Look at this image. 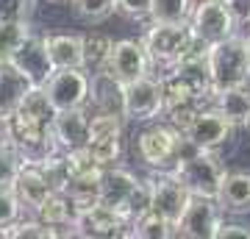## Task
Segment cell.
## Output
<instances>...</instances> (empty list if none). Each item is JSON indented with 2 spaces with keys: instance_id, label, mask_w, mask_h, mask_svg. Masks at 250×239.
<instances>
[{
  "instance_id": "obj_1",
  "label": "cell",
  "mask_w": 250,
  "mask_h": 239,
  "mask_svg": "<svg viewBox=\"0 0 250 239\" xmlns=\"http://www.w3.org/2000/svg\"><path fill=\"white\" fill-rule=\"evenodd\" d=\"M139 42L147 53L150 67L161 70V75L172 67H178L181 62L206 59V47H208L192 34L189 22H150Z\"/></svg>"
},
{
  "instance_id": "obj_2",
  "label": "cell",
  "mask_w": 250,
  "mask_h": 239,
  "mask_svg": "<svg viewBox=\"0 0 250 239\" xmlns=\"http://www.w3.org/2000/svg\"><path fill=\"white\" fill-rule=\"evenodd\" d=\"M203 64H206L208 84H211V92L250 84V56H248L245 36L239 34H231L220 39V42L208 44Z\"/></svg>"
},
{
  "instance_id": "obj_3",
  "label": "cell",
  "mask_w": 250,
  "mask_h": 239,
  "mask_svg": "<svg viewBox=\"0 0 250 239\" xmlns=\"http://www.w3.org/2000/svg\"><path fill=\"white\" fill-rule=\"evenodd\" d=\"M170 170L175 173V178L184 184L189 195L197 197H217L220 184L228 173L223 159L217 156V151H197L187 139H184L181 156L175 159V164Z\"/></svg>"
},
{
  "instance_id": "obj_4",
  "label": "cell",
  "mask_w": 250,
  "mask_h": 239,
  "mask_svg": "<svg viewBox=\"0 0 250 239\" xmlns=\"http://www.w3.org/2000/svg\"><path fill=\"white\" fill-rule=\"evenodd\" d=\"M100 203L114 209L131 225V220H136L142 212H147L145 181H139L131 170H120L114 164L103 167V175H100Z\"/></svg>"
},
{
  "instance_id": "obj_5",
  "label": "cell",
  "mask_w": 250,
  "mask_h": 239,
  "mask_svg": "<svg viewBox=\"0 0 250 239\" xmlns=\"http://www.w3.org/2000/svg\"><path fill=\"white\" fill-rule=\"evenodd\" d=\"M125 145V120L120 111H95L89 117L86 151L100 167H111L123 156Z\"/></svg>"
},
{
  "instance_id": "obj_6",
  "label": "cell",
  "mask_w": 250,
  "mask_h": 239,
  "mask_svg": "<svg viewBox=\"0 0 250 239\" xmlns=\"http://www.w3.org/2000/svg\"><path fill=\"white\" fill-rule=\"evenodd\" d=\"M123 120L131 123H153L164 114V92H161L159 75H142L136 81L123 84V103H120Z\"/></svg>"
},
{
  "instance_id": "obj_7",
  "label": "cell",
  "mask_w": 250,
  "mask_h": 239,
  "mask_svg": "<svg viewBox=\"0 0 250 239\" xmlns=\"http://www.w3.org/2000/svg\"><path fill=\"white\" fill-rule=\"evenodd\" d=\"M145 189H147V209L153 214H159L175 228V222L181 220V214L189 203V192L184 189L172 170H153L145 178Z\"/></svg>"
},
{
  "instance_id": "obj_8",
  "label": "cell",
  "mask_w": 250,
  "mask_h": 239,
  "mask_svg": "<svg viewBox=\"0 0 250 239\" xmlns=\"http://www.w3.org/2000/svg\"><path fill=\"white\" fill-rule=\"evenodd\" d=\"M233 131H236V125L214 106L197 109L195 114L189 117V123L181 128L184 139L197 151H220L223 145H228L233 139Z\"/></svg>"
},
{
  "instance_id": "obj_9",
  "label": "cell",
  "mask_w": 250,
  "mask_h": 239,
  "mask_svg": "<svg viewBox=\"0 0 250 239\" xmlns=\"http://www.w3.org/2000/svg\"><path fill=\"white\" fill-rule=\"evenodd\" d=\"M184 148V133L175 125H147L139 136H136V151L139 159L150 170H170L175 159L181 156Z\"/></svg>"
},
{
  "instance_id": "obj_10",
  "label": "cell",
  "mask_w": 250,
  "mask_h": 239,
  "mask_svg": "<svg viewBox=\"0 0 250 239\" xmlns=\"http://www.w3.org/2000/svg\"><path fill=\"white\" fill-rule=\"evenodd\" d=\"M189 25L200 42L211 44L236 34V14H233L231 3L225 0H200L197 6H192Z\"/></svg>"
},
{
  "instance_id": "obj_11",
  "label": "cell",
  "mask_w": 250,
  "mask_h": 239,
  "mask_svg": "<svg viewBox=\"0 0 250 239\" xmlns=\"http://www.w3.org/2000/svg\"><path fill=\"white\" fill-rule=\"evenodd\" d=\"M47 103L53 106V111H67V109H81L86 106V95H89V75L83 70H53V75L45 81Z\"/></svg>"
},
{
  "instance_id": "obj_12",
  "label": "cell",
  "mask_w": 250,
  "mask_h": 239,
  "mask_svg": "<svg viewBox=\"0 0 250 239\" xmlns=\"http://www.w3.org/2000/svg\"><path fill=\"white\" fill-rule=\"evenodd\" d=\"M25 75L34 87H45V81L53 75V62L47 53V36L28 31L25 39L17 44V50L6 59Z\"/></svg>"
},
{
  "instance_id": "obj_13",
  "label": "cell",
  "mask_w": 250,
  "mask_h": 239,
  "mask_svg": "<svg viewBox=\"0 0 250 239\" xmlns=\"http://www.w3.org/2000/svg\"><path fill=\"white\" fill-rule=\"evenodd\" d=\"M72 231L75 237L86 239H108V237H125L128 234V222L98 200V203L81 206L75 209V220H72Z\"/></svg>"
},
{
  "instance_id": "obj_14",
  "label": "cell",
  "mask_w": 250,
  "mask_h": 239,
  "mask_svg": "<svg viewBox=\"0 0 250 239\" xmlns=\"http://www.w3.org/2000/svg\"><path fill=\"white\" fill-rule=\"evenodd\" d=\"M223 220V212L214 197H189L187 209L175 222V237L184 239H214V231Z\"/></svg>"
},
{
  "instance_id": "obj_15",
  "label": "cell",
  "mask_w": 250,
  "mask_h": 239,
  "mask_svg": "<svg viewBox=\"0 0 250 239\" xmlns=\"http://www.w3.org/2000/svg\"><path fill=\"white\" fill-rule=\"evenodd\" d=\"M106 72L114 75L120 84H128V81H136L150 72V62H147V53L139 39H120V42L111 44V53H108V64Z\"/></svg>"
},
{
  "instance_id": "obj_16",
  "label": "cell",
  "mask_w": 250,
  "mask_h": 239,
  "mask_svg": "<svg viewBox=\"0 0 250 239\" xmlns=\"http://www.w3.org/2000/svg\"><path fill=\"white\" fill-rule=\"evenodd\" d=\"M86 131H89V114L86 106L81 109H67V111H56L53 123H50V136H53L56 151H78L86 148Z\"/></svg>"
},
{
  "instance_id": "obj_17",
  "label": "cell",
  "mask_w": 250,
  "mask_h": 239,
  "mask_svg": "<svg viewBox=\"0 0 250 239\" xmlns=\"http://www.w3.org/2000/svg\"><path fill=\"white\" fill-rule=\"evenodd\" d=\"M34 217L53 228L56 237H75L72 220H75V203H72L64 189H53L42 203L34 209Z\"/></svg>"
},
{
  "instance_id": "obj_18",
  "label": "cell",
  "mask_w": 250,
  "mask_h": 239,
  "mask_svg": "<svg viewBox=\"0 0 250 239\" xmlns=\"http://www.w3.org/2000/svg\"><path fill=\"white\" fill-rule=\"evenodd\" d=\"M11 189H14L20 206L22 209H31V212L53 192V186H50V181H47L45 170H42L39 161H22V167L17 173V181H14Z\"/></svg>"
},
{
  "instance_id": "obj_19",
  "label": "cell",
  "mask_w": 250,
  "mask_h": 239,
  "mask_svg": "<svg viewBox=\"0 0 250 239\" xmlns=\"http://www.w3.org/2000/svg\"><path fill=\"white\" fill-rule=\"evenodd\" d=\"M214 200H217V206H220L223 214H231V217L250 214V173L248 170L225 173Z\"/></svg>"
},
{
  "instance_id": "obj_20",
  "label": "cell",
  "mask_w": 250,
  "mask_h": 239,
  "mask_svg": "<svg viewBox=\"0 0 250 239\" xmlns=\"http://www.w3.org/2000/svg\"><path fill=\"white\" fill-rule=\"evenodd\" d=\"M34 89V84L22 75L11 62H0V114L11 117L17 106L25 100V95Z\"/></svg>"
},
{
  "instance_id": "obj_21",
  "label": "cell",
  "mask_w": 250,
  "mask_h": 239,
  "mask_svg": "<svg viewBox=\"0 0 250 239\" xmlns=\"http://www.w3.org/2000/svg\"><path fill=\"white\" fill-rule=\"evenodd\" d=\"M120 103H123V84L106 70L92 72L86 106H92L95 111H120Z\"/></svg>"
},
{
  "instance_id": "obj_22",
  "label": "cell",
  "mask_w": 250,
  "mask_h": 239,
  "mask_svg": "<svg viewBox=\"0 0 250 239\" xmlns=\"http://www.w3.org/2000/svg\"><path fill=\"white\" fill-rule=\"evenodd\" d=\"M47 53L53 62V70H83V39L75 34L47 36Z\"/></svg>"
},
{
  "instance_id": "obj_23",
  "label": "cell",
  "mask_w": 250,
  "mask_h": 239,
  "mask_svg": "<svg viewBox=\"0 0 250 239\" xmlns=\"http://www.w3.org/2000/svg\"><path fill=\"white\" fill-rule=\"evenodd\" d=\"M208 106L220 109L233 125H242L245 117H248V111H250V89H248V84H245V87H231V89L211 92Z\"/></svg>"
},
{
  "instance_id": "obj_24",
  "label": "cell",
  "mask_w": 250,
  "mask_h": 239,
  "mask_svg": "<svg viewBox=\"0 0 250 239\" xmlns=\"http://www.w3.org/2000/svg\"><path fill=\"white\" fill-rule=\"evenodd\" d=\"M100 175H103V167L86 170V173H78V175L67 178L64 192H67V197L75 203V209L89 206V203H98L100 200Z\"/></svg>"
},
{
  "instance_id": "obj_25",
  "label": "cell",
  "mask_w": 250,
  "mask_h": 239,
  "mask_svg": "<svg viewBox=\"0 0 250 239\" xmlns=\"http://www.w3.org/2000/svg\"><path fill=\"white\" fill-rule=\"evenodd\" d=\"M83 72L92 75V72H100L106 70L108 64V53H111V44L114 39L106 34H98V31H92V34H83Z\"/></svg>"
},
{
  "instance_id": "obj_26",
  "label": "cell",
  "mask_w": 250,
  "mask_h": 239,
  "mask_svg": "<svg viewBox=\"0 0 250 239\" xmlns=\"http://www.w3.org/2000/svg\"><path fill=\"white\" fill-rule=\"evenodd\" d=\"M125 237L170 239V237H175V228H172L164 217H159V214H153L150 209H147V212H142L136 220H131V225H128V234H125Z\"/></svg>"
},
{
  "instance_id": "obj_27",
  "label": "cell",
  "mask_w": 250,
  "mask_h": 239,
  "mask_svg": "<svg viewBox=\"0 0 250 239\" xmlns=\"http://www.w3.org/2000/svg\"><path fill=\"white\" fill-rule=\"evenodd\" d=\"M192 0H153L147 20L150 22H189Z\"/></svg>"
},
{
  "instance_id": "obj_28",
  "label": "cell",
  "mask_w": 250,
  "mask_h": 239,
  "mask_svg": "<svg viewBox=\"0 0 250 239\" xmlns=\"http://www.w3.org/2000/svg\"><path fill=\"white\" fill-rule=\"evenodd\" d=\"M0 237H9V239H53V228L50 225H45L42 220H36V217H31V220H14L9 222L6 228H0Z\"/></svg>"
},
{
  "instance_id": "obj_29",
  "label": "cell",
  "mask_w": 250,
  "mask_h": 239,
  "mask_svg": "<svg viewBox=\"0 0 250 239\" xmlns=\"http://www.w3.org/2000/svg\"><path fill=\"white\" fill-rule=\"evenodd\" d=\"M22 153L17 145H6L0 148V189H11L17 181V173L22 167Z\"/></svg>"
},
{
  "instance_id": "obj_30",
  "label": "cell",
  "mask_w": 250,
  "mask_h": 239,
  "mask_svg": "<svg viewBox=\"0 0 250 239\" xmlns=\"http://www.w3.org/2000/svg\"><path fill=\"white\" fill-rule=\"evenodd\" d=\"M72 9L86 22H100L117 11V0H72Z\"/></svg>"
},
{
  "instance_id": "obj_31",
  "label": "cell",
  "mask_w": 250,
  "mask_h": 239,
  "mask_svg": "<svg viewBox=\"0 0 250 239\" xmlns=\"http://www.w3.org/2000/svg\"><path fill=\"white\" fill-rule=\"evenodd\" d=\"M31 31V22H0V62H6Z\"/></svg>"
},
{
  "instance_id": "obj_32",
  "label": "cell",
  "mask_w": 250,
  "mask_h": 239,
  "mask_svg": "<svg viewBox=\"0 0 250 239\" xmlns=\"http://www.w3.org/2000/svg\"><path fill=\"white\" fill-rule=\"evenodd\" d=\"M36 0H0V22H31Z\"/></svg>"
},
{
  "instance_id": "obj_33",
  "label": "cell",
  "mask_w": 250,
  "mask_h": 239,
  "mask_svg": "<svg viewBox=\"0 0 250 239\" xmlns=\"http://www.w3.org/2000/svg\"><path fill=\"white\" fill-rule=\"evenodd\" d=\"M22 212L14 189H0V228H6L9 222H14Z\"/></svg>"
},
{
  "instance_id": "obj_34",
  "label": "cell",
  "mask_w": 250,
  "mask_h": 239,
  "mask_svg": "<svg viewBox=\"0 0 250 239\" xmlns=\"http://www.w3.org/2000/svg\"><path fill=\"white\" fill-rule=\"evenodd\" d=\"M214 239H250V225L220 220V225H217V231H214Z\"/></svg>"
},
{
  "instance_id": "obj_35",
  "label": "cell",
  "mask_w": 250,
  "mask_h": 239,
  "mask_svg": "<svg viewBox=\"0 0 250 239\" xmlns=\"http://www.w3.org/2000/svg\"><path fill=\"white\" fill-rule=\"evenodd\" d=\"M150 3L153 0H117V9L123 11L125 17H131V20H147Z\"/></svg>"
},
{
  "instance_id": "obj_36",
  "label": "cell",
  "mask_w": 250,
  "mask_h": 239,
  "mask_svg": "<svg viewBox=\"0 0 250 239\" xmlns=\"http://www.w3.org/2000/svg\"><path fill=\"white\" fill-rule=\"evenodd\" d=\"M14 145V133H11V117L0 114V148Z\"/></svg>"
},
{
  "instance_id": "obj_37",
  "label": "cell",
  "mask_w": 250,
  "mask_h": 239,
  "mask_svg": "<svg viewBox=\"0 0 250 239\" xmlns=\"http://www.w3.org/2000/svg\"><path fill=\"white\" fill-rule=\"evenodd\" d=\"M242 125H245V128L250 131V111H248V117H245V123H242Z\"/></svg>"
},
{
  "instance_id": "obj_38",
  "label": "cell",
  "mask_w": 250,
  "mask_h": 239,
  "mask_svg": "<svg viewBox=\"0 0 250 239\" xmlns=\"http://www.w3.org/2000/svg\"><path fill=\"white\" fill-rule=\"evenodd\" d=\"M245 44H248V56H250V36H248V39H245Z\"/></svg>"
},
{
  "instance_id": "obj_39",
  "label": "cell",
  "mask_w": 250,
  "mask_h": 239,
  "mask_svg": "<svg viewBox=\"0 0 250 239\" xmlns=\"http://www.w3.org/2000/svg\"><path fill=\"white\" fill-rule=\"evenodd\" d=\"M225 3H233V0H225Z\"/></svg>"
}]
</instances>
